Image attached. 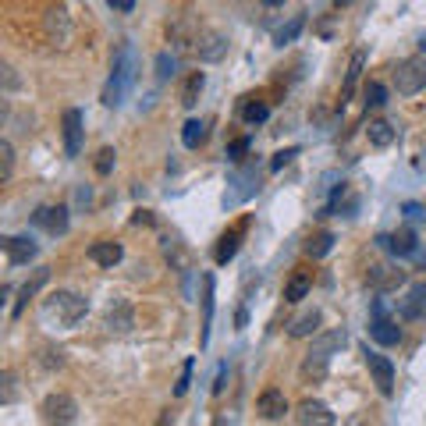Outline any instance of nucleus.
I'll return each instance as SVG.
<instances>
[{"mask_svg": "<svg viewBox=\"0 0 426 426\" xmlns=\"http://www.w3.org/2000/svg\"><path fill=\"white\" fill-rule=\"evenodd\" d=\"M135 224H153V217H149V209H139V213H135Z\"/></svg>", "mask_w": 426, "mask_h": 426, "instance_id": "nucleus-43", "label": "nucleus"}, {"mask_svg": "<svg viewBox=\"0 0 426 426\" xmlns=\"http://www.w3.org/2000/svg\"><path fill=\"white\" fill-rule=\"evenodd\" d=\"M245 228H249V221H238V224H235L231 231H224V235L217 238V249H213V259H217L221 266L235 259V252H238V242H242Z\"/></svg>", "mask_w": 426, "mask_h": 426, "instance_id": "nucleus-12", "label": "nucleus"}, {"mask_svg": "<svg viewBox=\"0 0 426 426\" xmlns=\"http://www.w3.org/2000/svg\"><path fill=\"white\" fill-rule=\"evenodd\" d=\"M46 281H50V270H46V266H39V270H36V277L22 284V291H18V302L11 305V316H15V320H18V316L25 312V305H29V298H32V295H36V291H39V288H43Z\"/></svg>", "mask_w": 426, "mask_h": 426, "instance_id": "nucleus-16", "label": "nucleus"}, {"mask_svg": "<svg viewBox=\"0 0 426 426\" xmlns=\"http://www.w3.org/2000/svg\"><path fill=\"white\" fill-rule=\"evenodd\" d=\"M366 135H369V142L377 146V149H387V146L394 142V128H391L387 121H369Z\"/></svg>", "mask_w": 426, "mask_h": 426, "instance_id": "nucleus-24", "label": "nucleus"}, {"mask_svg": "<svg viewBox=\"0 0 426 426\" xmlns=\"http://www.w3.org/2000/svg\"><path fill=\"white\" fill-rule=\"evenodd\" d=\"M11 171H15V146L4 139L0 142V181H11Z\"/></svg>", "mask_w": 426, "mask_h": 426, "instance_id": "nucleus-31", "label": "nucleus"}, {"mask_svg": "<svg viewBox=\"0 0 426 426\" xmlns=\"http://www.w3.org/2000/svg\"><path fill=\"white\" fill-rule=\"evenodd\" d=\"M195 53H199V61H206V64L224 61V53H228V36H224V32H202L199 43H195Z\"/></svg>", "mask_w": 426, "mask_h": 426, "instance_id": "nucleus-9", "label": "nucleus"}, {"mask_svg": "<svg viewBox=\"0 0 426 426\" xmlns=\"http://www.w3.org/2000/svg\"><path fill=\"white\" fill-rule=\"evenodd\" d=\"M174 71H178V57H171V53H160V57H156V78L167 82Z\"/></svg>", "mask_w": 426, "mask_h": 426, "instance_id": "nucleus-35", "label": "nucleus"}, {"mask_svg": "<svg viewBox=\"0 0 426 426\" xmlns=\"http://www.w3.org/2000/svg\"><path fill=\"white\" fill-rule=\"evenodd\" d=\"M419 50H422V53H426V32H422V39H419Z\"/></svg>", "mask_w": 426, "mask_h": 426, "instance_id": "nucleus-45", "label": "nucleus"}, {"mask_svg": "<svg viewBox=\"0 0 426 426\" xmlns=\"http://www.w3.org/2000/svg\"><path fill=\"white\" fill-rule=\"evenodd\" d=\"M132 78H135V71H132V50L125 46L114 57V64H111V78H106V85H103V103L106 106H121L125 96H128V89H132Z\"/></svg>", "mask_w": 426, "mask_h": 426, "instance_id": "nucleus-2", "label": "nucleus"}, {"mask_svg": "<svg viewBox=\"0 0 426 426\" xmlns=\"http://www.w3.org/2000/svg\"><path fill=\"white\" fill-rule=\"evenodd\" d=\"M202 85H206V75H202V71H192L188 82H185V89H181V106H195Z\"/></svg>", "mask_w": 426, "mask_h": 426, "instance_id": "nucleus-28", "label": "nucleus"}, {"mask_svg": "<svg viewBox=\"0 0 426 426\" xmlns=\"http://www.w3.org/2000/svg\"><path fill=\"white\" fill-rule=\"evenodd\" d=\"M398 284H405V270H391L384 281H377V291H391V288H398Z\"/></svg>", "mask_w": 426, "mask_h": 426, "instance_id": "nucleus-39", "label": "nucleus"}, {"mask_svg": "<svg viewBox=\"0 0 426 426\" xmlns=\"http://www.w3.org/2000/svg\"><path fill=\"white\" fill-rule=\"evenodd\" d=\"M57 29L64 32V39L71 36V25H68V18H64V11H50V15H46V32H50L53 39H57Z\"/></svg>", "mask_w": 426, "mask_h": 426, "instance_id": "nucleus-32", "label": "nucleus"}, {"mask_svg": "<svg viewBox=\"0 0 426 426\" xmlns=\"http://www.w3.org/2000/svg\"><path fill=\"white\" fill-rule=\"evenodd\" d=\"M345 345V331H331V334H320L316 341H312V348H309V355H316V359H331L338 348Z\"/></svg>", "mask_w": 426, "mask_h": 426, "instance_id": "nucleus-21", "label": "nucleus"}, {"mask_svg": "<svg viewBox=\"0 0 426 426\" xmlns=\"http://www.w3.org/2000/svg\"><path fill=\"white\" fill-rule=\"evenodd\" d=\"M245 153H249V139H235L231 149H228V160H231V164H242Z\"/></svg>", "mask_w": 426, "mask_h": 426, "instance_id": "nucleus-40", "label": "nucleus"}, {"mask_svg": "<svg viewBox=\"0 0 426 426\" xmlns=\"http://www.w3.org/2000/svg\"><path fill=\"white\" fill-rule=\"evenodd\" d=\"M398 312H401V320H422L426 316V281L408 288V295L398 302Z\"/></svg>", "mask_w": 426, "mask_h": 426, "instance_id": "nucleus-13", "label": "nucleus"}, {"mask_svg": "<svg viewBox=\"0 0 426 426\" xmlns=\"http://www.w3.org/2000/svg\"><path fill=\"white\" fill-rule=\"evenodd\" d=\"M209 324H213V277H202V348L209 345Z\"/></svg>", "mask_w": 426, "mask_h": 426, "instance_id": "nucleus-23", "label": "nucleus"}, {"mask_svg": "<svg viewBox=\"0 0 426 426\" xmlns=\"http://www.w3.org/2000/svg\"><path fill=\"white\" fill-rule=\"evenodd\" d=\"M338 4H352V0H338Z\"/></svg>", "mask_w": 426, "mask_h": 426, "instance_id": "nucleus-46", "label": "nucleus"}, {"mask_svg": "<svg viewBox=\"0 0 426 426\" xmlns=\"http://www.w3.org/2000/svg\"><path fill=\"white\" fill-rule=\"evenodd\" d=\"M85 312H89V302H85L82 295H75V291H53V295L43 302V316H46V320H57L61 327L82 324Z\"/></svg>", "mask_w": 426, "mask_h": 426, "instance_id": "nucleus-1", "label": "nucleus"}, {"mask_svg": "<svg viewBox=\"0 0 426 426\" xmlns=\"http://www.w3.org/2000/svg\"><path fill=\"white\" fill-rule=\"evenodd\" d=\"M327 366H331V359H316V355H305L302 359V366H298V377L305 380V384H320L327 377Z\"/></svg>", "mask_w": 426, "mask_h": 426, "instance_id": "nucleus-22", "label": "nucleus"}, {"mask_svg": "<svg viewBox=\"0 0 426 426\" xmlns=\"http://www.w3.org/2000/svg\"><path fill=\"white\" fill-rule=\"evenodd\" d=\"M366 366L373 373V384H377V391L391 398L394 394V362L387 355H380V352H369L366 348Z\"/></svg>", "mask_w": 426, "mask_h": 426, "instance_id": "nucleus-5", "label": "nucleus"}, {"mask_svg": "<svg viewBox=\"0 0 426 426\" xmlns=\"http://www.w3.org/2000/svg\"><path fill=\"white\" fill-rule=\"evenodd\" d=\"M202 139H206V121H199V118L185 121V128H181V142H185L188 149H199Z\"/></svg>", "mask_w": 426, "mask_h": 426, "instance_id": "nucleus-26", "label": "nucleus"}, {"mask_svg": "<svg viewBox=\"0 0 426 426\" xmlns=\"http://www.w3.org/2000/svg\"><path fill=\"white\" fill-rule=\"evenodd\" d=\"M369 334H373V341H377V345H387V348L401 341V327L394 324V320L384 316V302H380V298L373 302V324H369Z\"/></svg>", "mask_w": 426, "mask_h": 426, "instance_id": "nucleus-6", "label": "nucleus"}, {"mask_svg": "<svg viewBox=\"0 0 426 426\" xmlns=\"http://www.w3.org/2000/svg\"><path fill=\"white\" fill-rule=\"evenodd\" d=\"M106 4H111L114 11H121V15H128V11L135 8V0H106Z\"/></svg>", "mask_w": 426, "mask_h": 426, "instance_id": "nucleus-42", "label": "nucleus"}, {"mask_svg": "<svg viewBox=\"0 0 426 426\" xmlns=\"http://www.w3.org/2000/svg\"><path fill=\"white\" fill-rule=\"evenodd\" d=\"M302 29H305V15H295L288 25H281V29H277L274 43H277V46H288V43H295V39H298V32H302Z\"/></svg>", "mask_w": 426, "mask_h": 426, "instance_id": "nucleus-27", "label": "nucleus"}, {"mask_svg": "<svg viewBox=\"0 0 426 426\" xmlns=\"http://www.w3.org/2000/svg\"><path fill=\"white\" fill-rule=\"evenodd\" d=\"M39 415H43V422H75L78 419V401L64 391H53V394L43 398Z\"/></svg>", "mask_w": 426, "mask_h": 426, "instance_id": "nucleus-4", "label": "nucleus"}, {"mask_svg": "<svg viewBox=\"0 0 426 426\" xmlns=\"http://www.w3.org/2000/svg\"><path fill=\"white\" fill-rule=\"evenodd\" d=\"M4 249H8V259H11L15 266H25V263H32V259H36V252H39V245H36L32 238H25V235H15V238H8V242H4Z\"/></svg>", "mask_w": 426, "mask_h": 426, "instance_id": "nucleus-15", "label": "nucleus"}, {"mask_svg": "<svg viewBox=\"0 0 426 426\" xmlns=\"http://www.w3.org/2000/svg\"><path fill=\"white\" fill-rule=\"evenodd\" d=\"M192 369H195V359H185L181 377H178V384H174V398H181V394L188 391V384H192Z\"/></svg>", "mask_w": 426, "mask_h": 426, "instance_id": "nucleus-37", "label": "nucleus"}, {"mask_svg": "<svg viewBox=\"0 0 426 426\" xmlns=\"http://www.w3.org/2000/svg\"><path fill=\"white\" fill-rule=\"evenodd\" d=\"M242 118H245L249 125H263L266 118H270V106H266V103H245Z\"/></svg>", "mask_w": 426, "mask_h": 426, "instance_id": "nucleus-34", "label": "nucleus"}, {"mask_svg": "<svg viewBox=\"0 0 426 426\" xmlns=\"http://www.w3.org/2000/svg\"><path fill=\"white\" fill-rule=\"evenodd\" d=\"M334 249V235L331 231H320V235H312L309 242H305V252L312 256V259H320V256H327Z\"/></svg>", "mask_w": 426, "mask_h": 426, "instance_id": "nucleus-29", "label": "nucleus"}, {"mask_svg": "<svg viewBox=\"0 0 426 426\" xmlns=\"http://www.w3.org/2000/svg\"><path fill=\"white\" fill-rule=\"evenodd\" d=\"M231 185H238L235 199H249V195H256V192H259V171H256V164H252V167H242V171H235Z\"/></svg>", "mask_w": 426, "mask_h": 426, "instance_id": "nucleus-20", "label": "nucleus"}, {"mask_svg": "<svg viewBox=\"0 0 426 426\" xmlns=\"http://www.w3.org/2000/svg\"><path fill=\"white\" fill-rule=\"evenodd\" d=\"M114 156H118V153H114L111 146H103V149L96 153V174H111V171H114Z\"/></svg>", "mask_w": 426, "mask_h": 426, "instance_id": "nucleus-36", "label": "nucleus"}, {"mask_svg": "<svg viewBox=\"0 0 426 426\" xmlns=\"http://www.w3.org/2000/svg\"><path fill=\"white\" fill-rule=\"evenodd\" d=\"M362 68H366V50H355V53H352V61H348V71H345L341 103H345V99H352V92H355V85H359V75H362Z\"/></svg>", "mask_w": 426, "mask_h": 426, "instance_id": "nucleus-19", "label": "nucleus"}, {"mask_svg": "<svg viewBox=\"0 0 426 426\" xmlns=\"http://www.w3.org/2000/svg\"><path fill=\"white\" fill-rule=\"evenodd\" d=\"M320 309H309V312H302V316H295L291 324H288V334L291 338H316V331H320Z\"/></svg>", "mask_w": 426, "mask_h": 426, "instance_id": "nucleus-17", "label": "nucleus"}, {"mask_svg": "<svg viewBox=\"0 0 426 426\" xmlns=\"http://www.w3.org/2000/svg\"><path fill=\"white\" fill-rule=\"evenodd\" d=\"M89 259L106 266V270H114V266L125 259V249H121V242H92L89 245Z\"/></svg>", "mask_w": 426, "mask_h": 426, "instance_id": "nucleus-14", "label": "nucleus"}, {"mask_svg": "<svg viewBox=\"0 0 426 426\" xmlns=\"http://www.w3.org/2000/svg\"><path fill=\"white\" fill-rule=\"evenodd\" d=\"M32 221H36L39 228H46L50 235H64V231H68V209H64V206H39V209L32 213Z\"/></svg>", "mask_w": 426, "mask_h": 426, "instance_id": "nucleus-11", "label": "nucleus"}, {"mask_svg": "<svg viewBox=\"0 0 426 426\" xmlns=\"http://www.w3.org/2000/svg\"><path fill=\"white\" fill-rule=\"evenodd\" d=\"M298 156V149L295 146H288V149H281V153H274V160H270V171H281L284 164H291V160Z\"/></svg>", "mask_w": 426, "mask_h": 426, "instance_id": "nucleus-38", "label": "nucleus"}, {"mask_svg": "<svg viewBox=\"0 0 426 426\" xmlns=\"http://www.w3.org/2000/svg\"><path fill=\"white\" fill-rule=\"evenodd\" d=\"M61 128H64V153L68 156H78L82 153V135H85V121H82V111H64V121H61Z\"/></svg>", "mask_w": 426, "mask_h": 426, "instance_id": "nucleus-7", "label": "nucleus"}, {"mask_svg": "<svg viewBox=\"0 0 426 426\" xmlns=\"http://www.w3.org/2000/svg\"><path fill=\"white\" fill-rule=\"evenodd\" d=\"M295 422L298 426H334L338 422V415L324 405V401H302L298 408H295Z\"/></svg>", "mask_w": 426, "mask_h": 426, "instance_id": "nucleus-8", "label": "nucleus"}, {"mask_svg": "<svg viewBox=\"0 0 426 426\" xmlns=\"http://www.w3.org/2000/svg\"><path fill=\"white\" fill-rule=\"evenodd\" d=\"M256 408H259L263 419H270V422H274V419H284V412H288V398H284L281 387H266V391L259 394Z\"/></svg>", "mask_w": 426, "mask_h": 426, "instance_id": "nucleus-10", "label": "nucleus"}, {"mask_svg": "<svg viewBox=\"0 0 426 426\" xmlns=\"http://www.w3.org/2000/svg\"><path fill=\"white\" fill-rule=\"evenodd\" d=\"M263 4H266V8H281V4H284V0H263Z\"/></svg>", "mask_w": 426, "mask_h": 426, "instance_id": "nucleus-44", "label": "nucleus"}, {"mask_svg": "<svg viewBox=\"0 0 426 426\" xmlns=\"http://www.w3.org/2000/svg\"><path fill=\"white\" fill-rule=\"evenodd\" d=\"M305 295H309V277L305 274H295L288 281V288H284V302H302Z\"/></svg>", "mask_w": 426, "mask_h": 426, "instance_id": "nucleus-30", "label": "nucleus"}, {"mask_svg": "<svg viewBox=\"0 0 426 426\" xmlns=\"http://www.w3.org/2000/svg\"><path fill=\"white\" fill-rule=\"evenodd\" d=\"M387 249H391L394 256H412V252L419 249V238H415V231L405 224V228H398L394 235H387Z\"/></svg>", "mask_w": 426, "mask_h": 426, "instance_id": "nucleus-18", "label": "nucleus"}, {"mask_svg": "<svg viewBox=\"0 0 426 426\" xmlns=\"http://www.w3.org/2000/svg\"><path fill=\"white\" fill-rule=\"evenodd\" d=\"M401 213H405V221H408V224H415V221H422V217H426V209H422L419 202H405V206H401Z\"/></svg>", "mask_w": 426, "mask_h": 426, "instance_id": "nucleus-41", "label": "nucleus"}, {"mask_svg": "<svg viewBox=\"0 0 426 426\" xmlns=\"http://www.w3.org/2000/svg\"><path fill=\"white\" fill-rule=\"evenodd\" d=\"M387 103V89L380 82H369L366 85V106H373V111H380V106Z\"/></svg>", "mask_w": 426, "mask_h": 426, "instance_id": "nucleus-33", "label": "nucleus"}, {"mask_svg": "<svg viewBox=\"0 0 426 426\" xmlns=\"http://www.w3.org/2000/svg\"><path fill=\"white\" fill-rule=\"evenodd\" d=\"M394 89H398L401 96H415V92L426 89V53H415V57H408V61L398 64Z\"/></svg>", "mask_w": 426, "mask_h": 426, "instance_id": "nucleus-3", "label": "nucleus"}, {"mask_svg": "<svg viewBox=\"0 0 426 426\" xmlns=\"http://www.w3.org/2000/svg\"><path fill=\"white\" fill-rule=\"evenodd\" d=\"M106 327L111 331H132V309L125 302L111 305V312H106Z\"/></svg>", "mask_w": 426, "mask_h": 426, "instance_id": "nucleus-25", "label": "nucleus"}]
</instances>
